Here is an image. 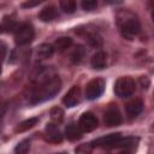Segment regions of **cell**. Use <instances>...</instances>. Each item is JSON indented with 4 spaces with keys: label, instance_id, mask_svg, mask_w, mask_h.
Instances as JSON below:
<instances>
[{
    "label": "cell",
    "instance_id": "obj_1",
    "mask_svg": "<svg viewBox=\"0 0 154 154\" xmlns=\"http://www.w3.org/2000/svg\"><path fill=\"white\" fill-rule=\"evenodd\" d=\"M60 87H61V81L57 75L49 72L40 73L35 81L34 87L31 88L29 95V102L35 105L49 100L59 93Z\"/></svg>",
    "mask_w": 154,
    "mask_h": 154
},
{
    "label": "cell",
    "instance_id": "obj_2",
    "mask_svg": "<svg viewBox=\"0 0 154 154\" xmlns=\"http://www.w3.org/2000/svg\"><path fill=\"white\" fill-rule=\"evenodd\" d=\"M116 23L119 32L124 38L132 40L141 31V23L138 17L128 8H120L117 11Z\"/></svg>",
    "mask_w": 154,
    "mask_h": 154
},
{
    "label": "cell",
    "instance_id": "obj_3",
    "mask_svg": "<svg viewBox=\"0 0 154 154\" xmlns=\"http://www.w3.org/2000/svg\"><path fill=\"white\" fill-rule=\"evenodd\" d=\"M136 83L135 81L129 76L119 77L114 83V93L119 97H129L135 93Z\"/></svg>",
    "mask_w": 154,
    "mask_h": 154
},
{
    "label": "cell",
    "instance_id": "obj_4",
    "mask_svg": "<svg viewBox=\"0 0 154 154\" xmlns=\"http://www.w3.org/2000/svg\"><path fill=\"white\" fill-rule=\"evenodd\" d=\"M35 35L34 26L30 23H22L18 25V28L14 31V42L18 46L28 45L32 41Z\"/></svg>",
    "mask_w": 154,
    "mask_h": 154
},
{
    "label": "cell",
    "instance_id": "obj_5",
    "mask_svg": "<svg viewBox=\"0 0 154 154\" xmlns=\"http://www.w3.org/2000/svg\"><path fill=\"white\" fill-rule=\"evenodd\" d=\"M122 135L119 132L117 134H109L103 137H99L90 142L93 147H99V148H105V149H117L120 141H122Z\"/></svg>",
    "mask_w": 154,
    "mask_h": 154
},
{
    "label": "cell",
    "instance_id": "obj_6",
    "mask_svg": "<svg viewBox=\"0 0 154 154\" xmlns=\"http://www.w3.org/2000/svg\"><path fill=\"white\" fill-rule=\"evenodd\" d=\"M105 79L102 78H93L91 81L88 82L87 87H85V97L88 100H95L97 97H100L105 90Z\"/></svg>",
    "mask_w": 154,
    "mask_h": 154
},
{
    "label": "cell",
    "instance_id": "obj_7",
    "mask_svg": "<svg viewBox=\"0 0 154 154\" xmlns=\"http://www.w3.org/2000/svg\"><path fill=\"white\" fill-rule=\"evenodd\" d=\"M122 113L116 105H109L103 113V123L107 126H117L122 123Z\"/></svg>",
    "mask_w": 154,
    "mask_h": 154
},
{
    "label": "cell",
    "instance_id": "obj_8",
    "mask_svg": "<svg viewBox=\"0 0 154 154\" xmlns=\"http://www.w3.org/2000/svg\"><path fill=\"white\" fill-rule=\"evenodd\" d=\"M78 125L83 132H90L97 128V118L91 112H84L78 119Z\"/></svg>",
    "mask_w": 154,
    "mask_h": 154
},
{
    "label": "cell",
    "instance_id": "obj_9",
    "mask_svg": "<svg viewBox=\"0 0 154 154\" xmlns=\"http://www.w3.org/2000/svg\"><path fill=\"white\" fill-rule=\"evenodd\" d=\"M82 99V93H81V88L78 85H73L63 97V103L66 107H73L77 103L81 102Z\"/></svg>",
    "mask_w": 154,
    "mask_h": 154
},
{
    "label": "cell",
    "instance_id": "obj_10",
    "mask_svg": "<svg viewBox=\"0 0 154 154\" xmlns=\"http://www.w3.org/2000/svg\"><path fill=\"white\" fill-rule=\"evenodd\" d=\"M45 137L51 143H60L63 141V134L59 130L58 125L49 123L45 129Z\"/></svg>",
    "mask_w": 154,
    "mask_h": 154
},
{
    "label": "cell",
    "instance_id": "obj_11",
    "mask_svg": "<svg viewBox=\"0 0 154 154\" xmlns=\"http://www.w3.org/2000/svg\"><path fill=\"white\" fill-rule=\"evenodd\" d=\"M143 109V102L141 99H132L130 100L126 105H125V111H126V114L130 117V118H135L137 117Z\"/></svg>",
    "mask_w": 154,
    "mask_h": 154
},
{
    "label": "cell",
    "instance_id": "obj_12",
    "mask_svg": "<svg viewBox=\"0 0 154 154\" xmlns=\"http://www.w3.org/2000/svg\"><path fill=\"white\" fill-rule=\"evenodd\" d=\"M90 65L95 70H102L107 65V54L102 51H97L90 58Z\"/></svg>",
    "mask_w": 154,
    "mask_h": 154
},
{
    "label": "cell",
    "instance_id": "obj_13",
    "mask_svg": "<svg viewBox=\"0 0 154 154\" xmlns=\"http://www.w3.org/2000/svg\"><path fill=\"white\" fill-rule=\"evenodd\" d=\"M82 129L79 128L78 123H70L65 129V136L70 141H77L82 137Z\"/></svg>",
    "mask_w": 154,
    "mask_h": 154
},
{
    "label": "cell",
    "instance_id": "obj_14",
    "mask_svg": "<svg viewBox=\"0 0 154 154\" xmlns=\"http://www.w3.org/2000/svg\"><path fill=\"white\" fill-rule=\"evenodd\" d=\"M58 17V10L55 6L53 5H48L46 7H43L40 13H38V18L42 22H52Z\"/></svg>",
    "mask_w": 154,
    "mask_h": 154
},
{
    "label": "cell",
    "instance_id": "obj_15",
    "mask_svg": "<svg viewBox=\"0 0 154 154\" xmlns=\"http://www.w3.org/2000/svg\"><path fill=\"white\" fill-rule=\"evenodd\" d=\"M72 45V38L71 37H66V36H63V37H59L54 41L53 43V47H54V51H58V52H63L67 48H70Z\"/></svg>",
    "mask_w": 154,
    "mask_h": 154
},
{
    "label": "cell",
    "instance_id": "obj_16",
    "mask_svg": "<svg viewBox=\"0 0 154 154\" xmlns=\"http://www.w3.org/2000/svg\"><path fill=\"white\" fill-rule=\"evenodd\" d=\"M54 53V47L53 45L49 43H42L37 47V57L41 59H47L51 58Z\"/></svg>",
    "mask_w": 154,
    "mask_h": 154
},
{
    "label": "cell",
    "instance_id": "obj_17",
    "mask_svg": "<svg viewBox=\"0 0 154 154\" xmlns=\"http://www.w3.org/2000/svg\"><path fill=\"white\" fill-rule=\"evenodd\" d=\"M37 122H38V118H36V117L25 119V120H23L22 123H19V124L17 125V128H16L14 131H16V132H24V131H26V130L34 128V126L37 124Z\"/></svg>",
    "mask_w": 154,
    "mask_h": 154
},
{
    "label": "cell",
    "instance_id": "obj_18",
    "mask_svg": "<svg viewBox=\"0 0 154 154\" xmlns=\"http://www.w3.org/2000/svg\"><path fill=\"white\" fill-rule=\"evenodd\" d=\"M49 117H51V123L59 125L64 119V111L60 107H53L49 112Z\"/></svg>",
    "mask_w": 154,
    "mask_h": 154
},
{
    "label": "cell",
    "instance_id": "obj_19",
    "mask_svg": "<svg viewBox=\"0 0 154 154\" xmlns=\"http://www.w3.org/2000/svg\"><path fill=\"white\" fill-rule=\"evenodd\" d=\"M1 28L4 32H10V31H16V29L18 28V24L10 17H4L2 22H1Z\"/></svg>",
    "mask_w": 154,
    "mask_h": 154
},
{
    "label": "cell",
    "instance_id": "obj_20",
    "mask_svg": "<svg viewBox=\"0 0 154 154\" xmlns=\"http://www.w3.org/2000/svg\"><path fill=\"white\" fill-rule=\"evenodd\" d=\"M84 54H85V49L82 46L75 47V49L71 53V60H72V63H75V64L79 63L84 58Z\"/></svg>",
    "mask_w": 154,
    "mask_h": 154
},
{
    "label": "cell",
    "instance_id": "obj_21",
    "mask_svg": "<svg viewBox=\"0 0 154 154\" xmlns=\"http://www.w3.org/2000/svg\"><path fill=\"white\" fill-rule=\"evenodd\" d=\"M60 8L65 12V13H73L76 11V2L73 0H63L59 2Z\"/></svg>",
    "mask_w": 154,
    "mask_h": 154
},
{
    "label": "cell",
    "instance_id": "obj_22",
    "mask_svg": "<svg viewBox=\"0 0 154 154\" xmlns=\"http://www.w3.org/2000/svg\"><path fill=\"white\" fill-rule=\"evenodd\" d=\"M30 149V141L29 140H23L22 142H19L17 144V147L14 148L16 154H26Z\"/></svg>",
    "mask_w": 154,
    "mask_h": 154
},
{
    "label": "cell",
    "instance_id": "obj_23",
    "mask_svg": "<svg viewBox=\"0 0 154 154\" xmlns=\"http://www.w3.org/2000/svg\"><path fill=\"white\" fill-rule=\"evenodd\" d=\"M94 147L91 143H83V144H79L76 149H75V153L76 154H91Z\"/></svg>",
    "mask_w": 154,
    "mask_h": 154
},
{
    "label": "cell",
    "instance_id": "obj_24",
    "mask_svg": "<svg viewBox=\"0 0 154 154\" xmlns=\"http://www.w3.org/2000/svg\"><path fill=\"white\" fill-rule=\"evenodd\" d=\"M87 40H88V43L93 47H99L101 46L102 43V38L96 34V32H93V34H89L87 36Z\"/></svg>",
    "mask_w": 154,
    "mask_h": 154
},
{
    "label": "cell",
    "instance_id": "obj_25",
    "mask_svg": "<svg viewBox=\"0 0 154 154\" xmlns=\"http://www.w3.org/2000/svg\"><path fill=\"white\" fill-rule=\"evenodd\" d=\"M81 6L84 11H94L97 7V2L95 0H84L81 2Z\"/></svg>",
    "mask_w": 154,
    "mask_h": 154
},
{
    "label": "cell",
    "instance_id": "obj_26",
    "mask_svg": "<svg viewBox=\"0 0 154 154\" xmlns=\"http://www.w3.org/2000/svg\"><path fill=\"white\" fill-rule=\"evenodd\" d=\"M37 4H40V1H35V2H25L23 6H24V7H31V6H35V5H37Z\"/></svg>",
    "mask_w": 154,
    "mask_h": 154
},
{
    "label": "cell",
    "instance_id": "obj_27",
    "mask_svg": "<svg viewBox=\"0 0 154 154\" xmlns=\"http://www.w3.org/2000/svg\"><path fill=\"white\" fill-rule=\"evenodd\" d=\"M150 132H154V122H153L152 125H150Z\"/></svg>",
    "mask_w": 154,
    "mask_h": 154
},
{
    "label": "cell",
    "instance_id": "obj_28",
    "mask_svg": "<svg viewBox=\"0 0 154 154\" xmlns=\"http://www.w3.org/2000/svg\"><path fill=\"white\" fill-rule=\"evenodd\" d=\"M57 154H69V153H66V152H61V153H57Z\"/></svg>",
    "mask_w": 154,
    "mask_h": 154
},
{
    "label": "cell",
    "instance_id": "obj_29",
    "mask_svg": "<svg viewBox=\"0 0 154 154\" xmlns=\"http://www.w3.org/2000/svg\"><path fill=\"white\" fill-rule=\"evenodd\" d=\"M152 19H153V22H154V11H153V13H152Z\"/></svg>",
    "mask_w": 154,
    "mask_h": 154
}]
</instances>
